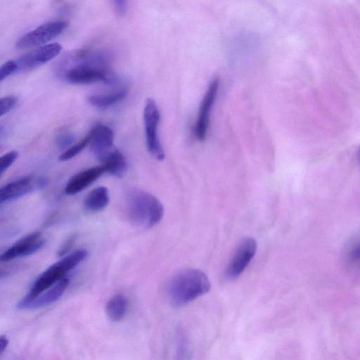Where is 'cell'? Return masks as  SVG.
<instances>
[{"label":"cell","instance_id":"16","mask_svg":"<svg viewBox=\"0 0 360 360\" xmlns=\"http://www.w3.org/2000/svg\"><path fill=\"white\" fill-rule=\"evenodd\" d=\"M105 172L116 177H122L127 169V162L124 155L117 149H115L108 158L103 162Z\"/></svg>","mask_w":360,"mask_h":360},{"label":"cell","instance_id":"12","mask_svg":"<svg viewBox=\"0 0 360 360\" xmlns=\"http://www.w3.org/2000/svg\"><path fill=\"white\" fill-rule=\"evenodd\" d=\"M219 79L215 78L210 83L202 100L195 128V136L199 141H204L206 138L210 114L217 97Z\"/></svg>","mask_w":360,"mask_h":360},{"label":"cell","instance_id":"26","mask_svg":"<svg viewBox=\"0 0 360 360\" xmlns=\"http://www.w3.org/2000/svg\"><path fill=\"white\" fill-rule=\"evenodd\" d=\"M76 239V235L73 234L70 236L63 244L61 245L60 248L58 250V255L62 257L66 255V253L71 249Z\"/></svg>","mask_w":360,"mask_h":360},{"label":"cell","instance_id":"28","mask_svg":"<svg viewBox=\"0 0 360 360\" xmlns=\"http://www.w3.org/2000/svg\"><path fill=\"white\" fill-rule=\"evenodd\" d=\"M8 345V340L5 335H0V355L4 352Z\"/></svg>","mask_w":360,"mask_h":360},{"label":"cell","instance_id":"20","mask_svg":"<svg viewBox=\"0 0 360 360\" xmlns=\"http://www.w3.org/2000/svg\"><path fill=\"white\" fill-rule=\"evenodd\" d=\"M345 257L347 263L354 264L359 259V237L352 238L345 249Z\"/></svg>","mask_w":360,"mask_h":360},{"label":"cell","instance_id":"25","mask_svg":"<svg viewBox=\"0 0 360 360\" xmlns=\"http://www.w3.org/2000/svg\"><path fill=\"white\" fill-rule=\"evenodd\" d=\"M17 65L15 61L9 60L0 66V82L11 75L12 73L15 72Z\"/></svg>","mask_w":360,"mask_h":360},{"label":"cell","instance_id":"23","mask_svg":"<svg viewBox=\"0 0 360 360\" xmlns=\"http://www.w3.org/2000/svg\"><path fill=\"white\" fill-rule=\"evenodd\" d=\"M17 103L16 97L13 96H5L0 98V117L11 110Z\"/></svg>","mask_w":360,"mask_h":360},{"label":"cell","instance_id":"1","mask_svg":"<svg viewBox=\"0 0 360 360\" xmlns=\"http://www.w3.org/2000/svg\"><path fill=\"white\" fill-rule=\"evenodd\" d=\"M210 288V280L203 271L187 269L172 278L167 286V296L172 305L180 307L207 293Z\"/></svg>","mask_w":360,"mask_h":360},{"label":"cell","instance_id":"9","mask_svg":"<svg viewBox=\"0 0 360 360\" xmlns=\"http://www.w3.org/2000/svg\"><path fill=\"white\" fill-rule=\"evenodd\" d=\"M62 51V46L57 42L40 46L15 61L16 72L27 71L37 68L56 58Z\"/></svg>","mask_w":360,"mask_h":360},{"label":"cell","instance_id":"8","mask_svg":"<svg viewBox=\"0 0 360 360\" xmlns=\"http://www.w3.org/2000/svg\"><path fill=\"white\" fill-rule=\"evenodd\" d=\"M257 250V242L252 238H245L238 245L225 271L229 280L238 277L248 266Z\"/></svg>","mask_w":360,"mask_h":360},{"label":"cell","instance_id":"4","mask_svg":"<svg viewBox=\"0 0 360 360\" xmlns=\"http://www.w3.org/2000/svg\"><path fill=\"white\" fill-rule=\"evenodd\" d=\"M106 56L98 53L83 57L82 61L65 72V79L70 83L80 84L97 82H116V76L107 67Z\"/></svg>","mask_w":360,"mask_h":360},{"label":"cell","instance_id":"15","mask_svg":"<svg viewBox=\"0 0 360 360\" xmlns=\"http://www.w3.org/2000/svg\"><path fill=\"white\" fill-rule=\"evenodd\" d=\"M109 192L106 187L99 186L92 190L84 200L87 210L97 212L104 209L109 203Z\"/></svg>","mask_w":360,"mask_h":360},{"label":"cell","instance_id":"13","mask_svg":"<svg viewBox=\"0 0 360 360\" xmlns=\"http://www.w3.org/2000/svg\"><path fill=\"white\" fill-rule=\"evenodd\" d=\"M68 285L69 279L65 277L30 301L18 303L17 307L20 309H33L49 305L63 295Z\"/></svg>","mask_w":360,"mask_h":360},{"label":"cell","instance_id":"22","mask_svg":"<svg viewBox=\"0 0 360 360\" xmlns=\"http://www.w3.org/2000/svg\"><path fill=\"white\" fill-rule=\"evenodd\" d=\"M188 354L189 352L186 340L184 335L181 334L178 339L176 360H188Z\"/></svg>","mask_w":360,"mask_h":360},{"label":"cell","instance_id":"19","mask_svg":"<svg viewBox=\"0 0 360 360\" xmlns=\"http://www.w3.org/2000/svg\"><path fill=\"white\" fill-rule=\"evenodd\" d=\"M91 140V134L89 132L82 139L71 146L59 156L60 161H67L78 155L88 144Z\"/></svg>","mask_w":360,"mask_h":360},{"label":"cell","instance_id":"27","mask_svg":"<svg viewBox=\"0 0 360 360\" xmlns=\"http://www.w3.org/2000/svg\"><path fill=\"white\" fill-rule=\"evenodd\" d=\"M114 10L119 16H124L127 10V2L122 0H115L112 1Z\"/></svg>","mask_w":360,"mask_h":360},{"label":"cell","instance_id":"29","mask_svg":"<svg viewBox=\"0 0 360 360\" xmlns=\"http://www.w3.org/2000/svg\"><path fill=\"white\" fill-rule=\"evenodd\" d=\"M4 128L3 127H0V136L4 134Z\"/></svg>","mask_w":360,"mask_h":360},{"label":"cell","instance_id":"18","mask_svg":"<svg viewBox=\"0 0 360 360\" xmlns=\"http://www.w3.org/2000/svg\"><path fill=\"white\" fill-rule=\"evenodd\" d=\"M106 314L113 321L122 320L127 309V300L122 295H117L111 297L106 304Z\"/></svg>","mask_w":360,"mask_h":360},{"label":"cell","instance_id":"10","mask_svg":"<svg viewBox=\"0 0 360 360\" xmlns=\"http://www.w3.org/2000/svg\"><path fill=\"white\" fill-rule=\"evenodd\" d=\"M45 238L39 231L31 233L18 240L0 255V262H6L19 257L30 256L39 250Z\"/></svg>","mask_w":360,"mask_h":360},{"label":"cell","instance_id":"6","mask_svg":"<svg viewBox=\"0 0 360 360\" xmlns=\"http://www.w3.org/2000/svg\"><path fill=\"white\" fill-rule=\"evenodd\" d=\"M68 26L65 21H53L44 23L21 37L16 48L24 49L45 45L60 35Z\"/></svg>","mask_w":360,"mask_h":360},{"label":"cell","instance_id":"11","mask_svg":"<svg viewBox=\"0 0 360 360\" xmlns=\"http://www.w3.org/2000/svg\"><path fill=\"white\" fill-rule=\"evenodd\" d=\"M89 132L90 150L97 160L103 162L115 150L113 131L106 125L97 124Z\"/></svg>","mask_w":360,"mask_h":360},{"label":"cell","instance_id":"21","mask_svg":"<svg viewBox=\"0 0 360 360\" xmlns=\"http://www.w3.org/2000/svg\"><path fill=\"white\" fill-rule=\"evenodd\" d=\"M18 156V153L15 150H11L0 156V179L8 168L15 161Z\"/></svg>","mask_w":360,"mask_h":360},{"label":"cell","instance_id":"24","mask_svg":"<svg viewBox=\"0 0 360 360\" xmlns=\"http://www.w3.org/2000/svg\"><path fill=\"white\" fill-rule=\"evenodd\" d=\"M74 136L70 133L63 132L57 136L56 143L60 149H68L74 143Z\"/></svg>","mask_w":360,"mask_h":360},{"label":"cell","instance_id":"14","mask_svg":"<svg viewBox=\"0 0 360 360\" xmlns=\"http://www.w3.org/2000/svg\"><path fill=\"white\" fill-rule=\"evenodd\" d=\"M105 172V169L103 164L79 172L68 181L65 188V193L72 195L79 193Z\"/></svg>","mask_w":360,"mask_h":360},{"label":"cell","instance_id":"2","mask_svg":"<svg viewBox=\"0 0 360 360\" xmlns=\"http://www.w3.org/2000/svg\"><path fill=\"white\" fill-rule=\"evenodd\" d=\"M127 214L134 225L141 228H151L162 219L164 207L153 194L134 190L127 198Z\"/></svg>","mask_w":360,"mask_h":360},{"label":"cell","instance_id":"5","mask_svg":"<svg viewBox=\"0 0 360 360\" xmlns=\"http://www.w3.org/2000/svg\"><path fill=\"white\" fill-rule=\"evenodd\" d=\"M160 114L155 101L148 98L143 109V122L145 127L146 146L149 153L156 160H164L165 154L161 145L158 127Z\"/></svg>","mask_w":360,"mask_h":360},{"label":"cell","instance_id":"7","mask_svg":"<svg viewBox=\"0 0 360 360\" xmlns=\"http://www.w3.org/2000/svg\"><path fill=\"white\" fill-rule=\"evenodd\" d=\"M46 184V179L30 176L8 183L0 188V205L41 189Z\"/></svg>","mask_w":360,"mask_h":360},{"label":"cell","instance_id":"17","mask_svg":"<svg viewBox=\"0 0 360 360\" xmlns=\"http://www.w3.org/2000/svg\"><path fill=\"white\" fill-rule=\"evenodd\" d=\"M127 91L122 89L114 93L102 95H92L89 97V103L99 109L108 108L120 101L127 96Z\"/></svg>","mask_w":360,"mask_h":360},{"label":"cell","instance_id":"3","mask_svg":"<svg viewBox=\"0 0 360 360\" xmlns=\"http://www.w3.org/2000/svg\"><path fill=\"white\" fill-rule=\"evenodd\" d=\"M88 252L79 249L63 256L59 261L47 268L32 284L29 292L18 302L25 303L34 299L39 294L49 289L79 263L86 259Z\"/></svg>","mask_w":360,"mask_h":360}]
</instances>
